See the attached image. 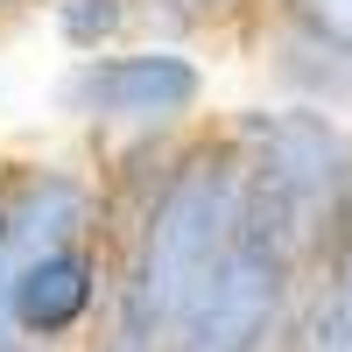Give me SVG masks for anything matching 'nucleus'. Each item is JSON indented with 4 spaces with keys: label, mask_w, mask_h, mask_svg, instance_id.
<instances>
[{
    "label": "nucleus",
    "mask_w": 352,
    "mask_h": 352,
    "mask_svg": "<svg viewBox=\"0 0 352 352\" xmlns=\"http://www.w3.org/2000/svg\"><path fill=\"white\" fill-rule=\"evenodd\" d=\"M50 0H0V21H28V14H43Z\"/></svg>",
    "instance_id": "obj_12"
},
{
    "label": "nucleus",
    "mask_w": 352,
    "mask_h": 352,
    "mask_svg": "<svg viewBox=\"0 0 352 352\" xmlns=\"http://www.w3.org/2000/svg\"><path fill=\"white\" fill-rule=\"evenodd\" d=\"M50 113L85 141H155L212 120V71L190 43L134 36L99 56H64L50 85Z\"/></svg>",
    "instance_id": "obj_2"
},
{
    "label": "nucleus",
    "mask_w": 352,
    "mask_h": 352,
    "mask_svg": "<svg viewBox=\"0 0 352 352\" xmlns=\"http://www.w3.org/2000/svg\"><path fill=\"white\" fill-rule=\"evenodd\" d=\"M303 289H310V254L240 204L232 240L212 254V268L184 296L162 352H275Z\"/></svg>",
    "instance_id": "obj_3"
},
{
    "label": "nucleus",
    "mask_w": 352,
    "mask_h": 352,
    "mask_svg": "<svg viewBox=\"0 0 352 352\" xmlns=\"http://www.w3.org/2000/svg\"><path fill=\"white\" fill-rule=\"evenodd\" d=\"M43 28L64 56H99V50H120V43L141 36L134 0H50Z\"/></svg>",
    "instance_id": "obj_6"
},
{
    "label": "nucleus",
    "mask_w": 352,
    "mask_h": 352,
    "mask_svg": "<svg viewBox=\"0 0 352 352\" xmlns=\"http://www.w3.org/2000/svg\"><path fill=\"white\" fill-rule=\"evenodd\" d=\"M113 310V232H78L8 268V317L36 352H85Z\"/></svg>",
    "instance_id": "obj_4"
},
{
    "label": "nucleus",
    "mask_w": 352,
    "mask_h": 352,
    "mask_svg": "<svg viewBox=\"0 0 352 352\" xmlns=\"http://www.w3.org/2000/svg\"><path fill=\"white\" fill-rule=\"evenodd\" d=\"M226 134L240 155V204L268 219L282 240H296L317 275L338 204L352 190V120L296 99H261L226 113Z\"/></svg>",
    "instance_id": "obj_1"
},
{
    "label": "nucleus",
    "mask_w": 352,
    "mask_h": 352,
    "mask_svg": "<svg viewBox=\"0 0 352 352\" xmlns=\"http://www.w3.org/2000/svg\"><path fill=\"white\" fill-rule=\"evenodd\" d=\"M0 352H36V345L14 331V317H8V268H0Z\"/></svg>",
    "instance_id": "obj_11"
},
{
    "label": "nucleus",
    "mask_w": 352,
    "mask_h": 352,
    "mask_svg": "<svg viewBox=\"0 0 352 352\" xmlns=\"http://www.w3.org/2000/svg\"><path fill=\"white\" fill-rule=\"evenodd\" d=\"M275 352H352V303L338 289L310 282L296 317H289V331L275 338Z\"/></svg>",
    "instance_id": "obj_8"
},
{
    "label": "nucleus",
    "mask_w": 352,
    "mask_h": 352,
    "mask_svg": "<svg viewBox=\"0 0 352 352\" xmlns=\"http://www.w3.org/2000/svg\"><path fill=\"white\" fill-rule=\"evenodd\" d=\"M261 0H134V21L141 36H162V43H204V36H226V28H247Z\"/></svg>",
    "instance_id": "obj_7"
},
{
    "label": "nucleus",
    "mask_w": 352,
    "mask_h": 352,
    "mask_svg": "<svg viewBox=\"0 0 352 352\" xmlns=\"http://www.w3.org/2000/svg\"><path fill=\"white\" fill-rule=\"evenodd\" d=\"M261 14H275V21H289V28H303V36L352 56V0H261Z\"/></svg>",
    "instance_id": "obj_9"
},
{
    "label": "nucleus",
    "mask_w": 352,
    "mask_h": 352,
    "mask_svg": "<svg viewBox=\"0 0 352 352\" xmlns=\"http://www.w3.org/2000/svg\"><path fill=\"white\" fill-rule=\"evenodd\" d=\"M240 36L261 50V71H268L275 99L324 106V113H338V120H352V56L345 50L317 43V36H303V28L261 14V8H254V21L240 28Z\"/></svg>",
    "instance_id": "obj_5"
},
{
    "label": "nucleus",
    "mask_w": 352,
    "mask_h": 352,
    "mask_svg": "<svg viewBox=\"0 0 352 352\" xmlns=\"http://www.w3.org/2000/svg\"><path fill=\"white\" fill-rule=\"evenodd\" d=\"M310 282L338 289V296L352 303V190H345V204H338V226H331V240H324V261H317V275H310Z\"/></svg>",
    "instance_id": "obj_10"
}]
</instances>
